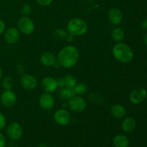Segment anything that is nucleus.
I'll return each mask as SVG.
<instances>
[{"label": "nucleus", "instance_id": "1", "mask_svg": "<svg viewBox=\"0 0 147 147\" xmlns=\"http://www.w3.org/2000/svg\"><path fill=\"white\" fill-rule=\"evenodd\" d=\"M80 57L79 51L76 47L66 46L59 52L57 56V63L65 68H70L78 63Z\"/></svg>", "mask_w": 147, "mask_h": 147}, {"label": "nucleus", "instance_id": "2", "mask_svg": "<svg viewBox=\"0 0 147 147\" xmlns=\"http://www.w3.org/2000/svg\"><path fill=\"white\" fill-rule=\"evenodd\" d=\"M112 53L113 57L122 63H130L134 58L133 50L126 43L118 42L113 47Z\"/></svg>", "mask_w": 147, "mask_h": 147}, {"label": "nucleus", "instance_id": "3", "mask_svg": "<svg viewBox=\"0 0 147 147\" xmlns=\"http://www.w3.org/2000/svg\"><path fill=\"white\" fill-rule=\"evenodd\" d=\"M67 32L73 36H82L88 31V24L83 19H71L67 24Z\"/></svg>", "mask_w": 147, "mask_h": 147}, {"label": "nucleus", "instance_id": "4", "mask_svg": "<svg viewBox=\"0 0 147 147\" xmlns=\"http://www.w3.org/2000/svg\"><path fill=\"white\" fill-rule=\"evenodd\" d=\"M23 134V129L17 122H12L8 125L7 128V135L12 142L20 140Z\"/></svg>", "mask_w": 147, "mask_h": 147}, {"label": "nucleus", "instance_id": "5", "mask_svg": "<svg viewBox=\"0 0 147 147\" xmlns=\"http://www.w3.org/2000/svg\"><path fill=\"white\" fill-rule=\"evenodd\" d=\"M67 106L72 111L75 113H81L86 109L87 103L83 98L76 95L68 100Z\"/></svg>", "mask_w": 147, "mask_h": 147}, {"label": "nucleus", "instance_id": "6", "mask_svg": "<svg viewBox=\"0 0 147 147\" xmlns=\"http://www.w3.org/2000/svg\"><path fill=\"white\" fill-rule=\"evenodd\" d=\"M18 30L20 32L24 34H31L34 31V23L32 19L30 17L23 16L19 20L18 23Z\"/></svg>", "mask_w": 147, "mask_h": 147}, {"label": "nucleus", "instance_id": "7", "mask_svg": "<svg viewBox=\"0 0 147 147\" xmlns=\"http://www.w3.org/2000/svg\"><path fill=\"white\" fill-rule=\"evenodd\" d=\"M53 119H54L55 123L60 126H66L70 123V120H71V116L66 109H58L55 112Z\"/></svg>", "mask_w": 147, "mask_h": 147}, {"label": "nucleus", "instance_id": "8", "mask_svg": "<svg viewBox=\"0 0 147 147\" xmlns=\"http://www.w3.org/2000/svg\"><path fill=\"white\" fill-rule=\"evenodd\" d=\"M0 101L5 107H13L17 102V96L11 90H4L0 96Z\"/></svg>", "mask_w": 147, "mask_h": 147}, {"label": "nucleus", "instance_id": "9", "mask_svg": "<svg viewBox=\"0 0 147 147\" xmlns=\"http://www.w3.org/2000/svg\"><path fill=\"white\" fill-rule=\"evenodd\" d=\"M20 83L22 87L27 90H34L37 86V80L34 76L30 74H22L20 78Z\"/></svg>", "mask_w": 147, "mask_h": 147}, {"label": "nucleus", "instance_id": "10", "mask_svg": "<svg viewBox=\"0 0 147 147\" xmlns=\"http://www.w3.org/2000/svg\"><path fill=\"white\" fill-rule=\"evenodd\" d=\"M20 38V32L17 28L11 27L5 30L4 32V40L7 44L14 45L19 41Z\"/></svg>", "mask_w": 147, "mask_h": 147}, {"label": "nucleus", "instance_id": "11", "mask_svg": "<svg viewBox=\"0 0 147 147\" xmlns=\"http://www.w3.org/2000/svg\"><path fill=\"white\" fill-rule=\"evenodd\" d=\"M39 104L40 107L45 111H50L53 109L55 106V98L50 93L45 92L40 96Z\"/></svg>", "mask_w": 147, "mask_h": 147}, {"label": "nucleus", "instance_id": "12", "mask_svg": "<svg viewBox=\"0 0 147 147\" xmlns=\"http://www.w3.org/2000/svg\"><path fill=\"white\" fill-rule=\"evenodd\" d=\"M147 96V91L145 88H139L132 90L129 96V100L133 104L137 105L142 103L146 99Z\"/></svg>", "mask_w": 147, "mask_h": 147}, {"label": "nucleus", "instance_id": "13", "mask_svg": "<svg viewBox=\"0 0 147 147\" xmlns=\"http://www.w3.org/2000/svg\"><path fill=\"white\" fill-rule=\"evenodd\" d=\"M41 86L45 92L53 93L58 88L56 79L52 77H45L42 80Z\"/></svg>", "mask_w": 147, "mask_h": 147}, {"label": "nucleus", "instance_id": "14", "mask_svg": "<svg viewBox=\"0 0 147 147\" xmlns=\"http://www.w3.org/2000/svg\"><path fill=\"white\" fill-rule=\"evenodd\" d=\"M108 17H109V21L113 25H119L122 22L123 18L122 11L119 8H116V7L109 10Z\"/></svg>", "mask_w": 147, "mask_h": 147}, {"label": "nucleus", "instance_id": "15", "mask_svg": "<svg viewBox=\"0 0 147 147\" xmlns=\"http://www.w3.org/2000/svg\"><path fill=\"white\" fill-rule=\"evenodd\" d=\"M40 63L45 67H52L57 63V57L50 52H45L40 56Z\"/></svg>", "mask_w": 147, "mask_h": 147}, {"label": "nucleus", "instance_id": "16", "mask_svg": "<svg viewBox=\"0 0 147 147\" xmlns=\"http://www.w3.org/2000/svg\"><path fill=\"white\" fill-rule=\"evenodd\" d=\"M136 128V122L132 117H126L122 121L121 129L125 133H132Z\"/></svg>", "mask_w": 147, "mask_h": 147}, {"label": "nucleus", "instance_id": "17", "mask_svg": "<svg viewBox=\"0 0 147 147\" xmlns=\"http://www.w3.org/2000/svg\"><path fill=\"white\" fill-rule=\"evenodd\" d=\"M111 113L115 119H121L125 117L126 114V110L124 106L121 104H114L111 108Z\"/></svg>", "mask_w": 147, "mask_h": 147}, {"label": "nucleus", "instance_id": "18", "mask_svg": "<svg viewBox=\"0 0 147 147\" xmlns=\"http://www.w3.org/2000/svg\"><path fill=\"white\" fill-rule=\"evenodd\" d=\"M113 145L114 147H129L130 141L126 135L118 134L113 139Z\"/></svg>", "mask_w": 147, "mask_h": 147}, {"label": "nucleus", "instance_id": "19", "mask_svg": "<svg viewBox=\"0 0 147 147\" xmlns=\"http://www.w3.org/2000/svg\"><path fill=\"white\" fill-rule=\"evenodd\" d=\"M59 97L63 100H69L71 98L76 96L73 88H62L58 93Z\"/></svg>", "mask_w": 147, "mask_h": 147}, {"label": "nucleus", "instance_id": "20", "mask_svg": "<svg viewBox=\"0 0 147 147\" xmlns=\"http://www.w3.org/2000/svg\"><path fill=\"white\" fill-rule=\"evenodd\" d=\"M124 30L121 27H116L111 32V37L116 42H121L124 39Z\"/></svg>", "mask_w": 147, "mask_h": 147}, {"label": "nucleus", "instance_id": "21", "mask_svg": "<svg viewBox=\"0 0 147 147\" xmlns=\"http://www.w3.org/2000/svg\"><path fill=\"white\" fill-rule=\"evenodd\" d=\"M63 82H64V87L69 88H73L77 84V79L75 76L72 75H67L63 78Z\"/></svg>", "mask_w": 147, "mask_h": 147}, {"label": "nucleus", "instance_id": "22", "mask_svg": "<svg viewBox=\"0 0 147 147\" xmlns=\"http://www.w3.org/2000/svg\"><path fill=\"white\" fill-rule=\"evenodd\" d=\"M75 93L77 96H83L88 91V86L86 83H77L74 88H73Z\"/></svg>", "mask_w": 147, "mask_h": 147}, {"label": "nucleus", "instance_id": "23", "mask_svg": "<svg viewBox=\"0 0 147 147\" xmlns=\"http://www.w3.org/2000/svg\"><path fill=\"white\" fill-rule=\"evenodd\" d=\"M67 32L64 29L58 28L56 29L54 32V37L56 40H65L66 36L67 35Z\"/></svg>", "mask_w": 147, "mask_h": 147}, {"label": "nucleus", "instance_id": "24", "mask_svg": "<svg viewBox=\"0 0 147 147\" xmlns=\"http://www.w3.org/2000/svg\"><path fill=\"white\" fill-rule=\"evenodd\" d=\"M1 85L4 90H11L13 87V80L9 76L3 78L1 80Z\"/></svg>", "mask_w": 147, "mask_h": 147}, {"label": "nucleus", "instance_id": "25", "mask_svg": "<svg viewBox=\"0 0 147 147\" xmlns=\"http://www.w3.org/2000/svg\"><path fill=\"white\" fill-rule=\"evenodd\" d=\"M32 12V7L30 4H25L21 8V13L23 16L28 17Z\"/></svg>", "mask_w": 147, "mask_h": 147}, {"label": "nucleus", "instance_id": "26", "mask_svg": "<svg viewBox=\"0 0 147 147\" xmlns=\"http://www.w3.org/2000/svg\"><path fill=\"white\" fill-rule=\"evenodd\" d=\"M6 123H7V121H6L5 116L0 111V131H1L5 127Z\"/></svg>", "mask_w": 147, "mask_h": 147}, {"label": "nucleus", "instance_id": "27", "mask_svg": "<svg viewBox=\"0 0 147 147\" xmlns=\"http://www.w3.org/2000/svg\"><path fill=\"white\" fill-rule=\"evenodd\" d=\"M36 2L41 6H48L53 1V0H35Z\"/></svg>", "mask_w": 147, "mask_h": 147}, {"label": "nucleus", "instance_id": "28", "mask_svg": "<svg viewBox=\"0 0 147 147\" xmlns=\"http://www.w3.org/2000/svg\"><path fill=\"white\" fill-rule=\"evenodd\" d=\"M6 138L2 133L0 132V147H5Z\"/></svg>", "mask_w": 147, "mask_h": 147}, {"label": "nucleus", "instance_id": "29", "mask_svg": "<svg viewBox=\"0 0 147 147\" xmlns=\"http://www.w3.org/2000/svg\"><path fill=\"white\" fill-rule=\"evenodd\" d=\"M5 30H6L5 23H4V22L2 20L0 19V35L2 34L4 32Z\"/></svg>", "mask_w": 147, "mask_h": 147}, {"label": "nucleus", "instance_id": "30", "mask_svg": "<svg viewBox=\"0 0 147 147\" xmlns=\"http://www.w3.org/2000/svg\"><path fill=\"white\" fill-rule=\"evenodd\" d=\"M73 37H74V36L72 35V34H70V33H68L67 35L66 36L65 40L67 42H71L73 41Z\"/></svg>", "mask_w": 147, "mask_h": 147}, {"label": "nucleus", "instance_id": "31", "mask_svg": "<svg viewBox=\"0 0 147 147\" xmlns=\"http://www.w3.org/2000/svg\"><path fill=\"white\" fill-rule=\"evenodd\" d=\"M142 28L144 30H146V31H147V18L145 19V20L143 21V22H142Z\"/></svg>", "mask_w": 147, "mask_h": 147}, {"label": "nucleus", "instance_id": "32", "mask_svg": "<svg viewBox=\"0 0 147 147\" xmlns=\"http://www.w3.org/2000/svg\"><path fill=\"white\" fill-rule=\"evenodd\" d=\"M37 147H49L48 145L45 143H41L37 146Z\"/></svg>", "mask_w": 147, "mask_h": 147}, {"label": "nucleus", "instance_id": "33", "mask_svg": "<svg viewBox=\"0 0 147 147\" xmlns=\"http://www.w3.org/2000/svg\"><path fill=\"white\" fill-rule=\"evenodd\" d=\"M144 44L147 46V33L145 34L144 37Z\"/></svg>", "mask_w": 147, "mask_h": 147}, {"label": "nucleus", "instance_id": "34", "mask_svg": "<svg viewBox=\"0 0 147 147\" xmlns=\"http://www.w3.org/2000/svg\"><path fill=\"white\" fill-rule=\"evenodd\" d=\"M1 78H2V69H1V66H0V80H1Z\"/></svg>", "mask_w": 147, "mask_h": 147}]
</instances>
